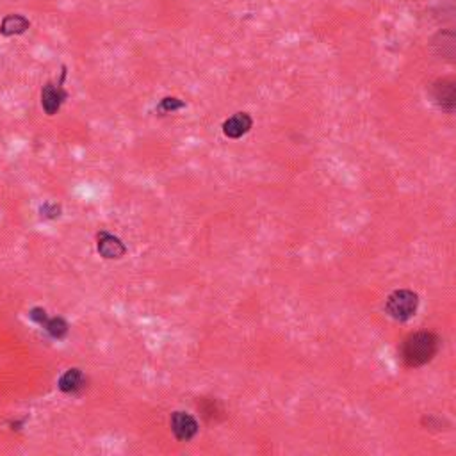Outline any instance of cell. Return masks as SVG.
I'll return each mask as SVG.
<instances>
[{"label": "cell", "instance_id": "6da1fadb", "mask_svg": "<svg viewBox=\"0 0 456 456\" xmlns=\"http://www.w3.org/2000/svg\"><path fill=\"white\" fill-rule=\"evenodd\" d=\"M438 351V338L431 331H417L405 338L401 357L408 367H421L428 364Z\"/></svg>", "mask_w": 456, "mask_h": 456}, {"label": "cell", "instance_id": "30bf717a", "mask_svg": "<svg viewBox=\"0 0 456 456\" xmlns=\"http://www.w3.org/2000/svg\"><path fill=\"white\" fill-rule=\"evenodd\" d=\"M57 387H59L61 392H65V394H77V392H80L86 387V376H84V373L80 369H68V371L59 378Z\"/></svg>", "mask_w": 456, "mask_h": 456}, {"label": "cell", "instance_id": "9a60e30c", "mask_svg": "<svg viewBox=\"0 0 456 456\" xmlns=\"http://www.w3.org/2000/svg\"><path fill=\"white\" fill-rule=\"evenodd\" d=\"M11 426H13V430H20V428L23 426V421H13Z\"/></svg>", "mask_w": 456, "mask_h": 456}, {"label": "cell", "instance_id": "8fae6325", "mask_svg": "<svg viewBox=\"0 0 456 456\" xmlns=\"http://www.w3.org/2000/svg\"><path fill=\"white\" fill-rule=\"evenodd\" d=\"M43 328L46 330V334L52 338H65L68 335V323L63 317H49L46 323L43 324Z\"/></svg>", "mask_w": 456, "mask_h": 456}, {"label": "cell", "instance_id": "3957f363", "mask_svg": "<svg viewBox=\"0 0 456 456\" xmlns=\"http://www.w3.org/2000/svg\"><path fill=\"white\" fill-rule=\"evenodd\" d=\"M66 79V66H63V73L59 82H46L42 88V107L49 116H53L61 110L63 103L68 100V91L63 88Z\"/></svg>", "mask_w": 456, "mask_h": 456}, {"label": "cell", "instance_id": "7a4b0ae2", "mask_svg": "<svg viewBox=\"0 0 456 456\" xmlns=\"http://www.w3.org/2000/svg\"><path fill=\"white\" fill-rule=\"evenodd\" d=\"M419 307V296L414 291L399 289L394 291L391 296L387 298V308L388 316L395 321H408L410 317L415 316Z\"/></svg>", "mask_w": 456, "mask_h": 456}, {"label": "cell", "instance_id": "5b68a950", "mask_svg": "<svg viewBox=\"0 0 456 456\" xmlns=\"http://www.w3.org/2000/svg\"><path fill=\"white\" fill-rule=\"evenodd\" d=\"M171 430H173L177 441L189 442L196 437L198 422L193 415L186 414V412H175L171 415Z\"/></svg>", "mask_w": 456, "mask_h": 456}, {"label": "cell", "instance_id": "9c48e42d", "mask_svg": "<svg viewBox=\"0 0 456 456\" xmlns=\"http://www.w3.org/2000/svg\"><path fill=\"white\" fill-rule=\"evenodd\" d=\"M431 46H433L437 56L452 61V59H455V50H456L455 32H452L451 29H442V31L437 32L435 38L431 39Z\"/></svg>", "mask_w": 456, "mask_h": 456}, {"label": "cell", "instance_id": "52a82bcc", "mask_svg": "<svg viewBox=\"0 0 456 456\" xmlns=\"http://www.w3.org/2000/svg\"><path fill=\"white\" fill-rule=\"evenodd\" d=\"M253 127V118L248 113H236L223 123V134L228 139H239L246 136Z\"/></svg>", "mask_w": 456, "mask_h": 456}, {"label": "cell", "instance_id": "277c9868", "mask_svg": "<svg viewBox=\"0 0 456 456\" xmlns=\"http://www.w3.org/2000/svg\"><path fill=\"white\" fill-rule=\"evenodd\" d=\"M431 99L438 109L455 113L456 109V82L452 79H438L431 84Z\"/></svg>", "mask_w": 456, "mask_h": 456}, {"label": "cell", "instance_id": "7c38bea8", "mask_svg": "<svg viewBox=\"0 0 456 456\" xmlns=\"http://www.w3.org/2000/svg\"><path fill=\"white\" fill-rule=\"evenodd\" d=\"M186 107V102H182L177 96H164L163 100L159 102V106L156 107V110L159 114H170V113H177V110L184 109Z\"/></svg>", "mask_w": 456, "mask_h": 456}, {"label": "cell", "instance_id": "8992f818", "mask_svg": "<svg viewBox=\"0 0 456 456\" xmlns=\"http://www.w3.org/2000/svg\"><path fill=\"white\" fill-rule=\"evenodd\" d=\"M96 248H99V253L102 255L103 259H122L127 253V246L123 244V241L120 237L113 236L109 232H100L96 236Z\"/></svg>", "mask_w": 456, "mask_h": 456}, {"label": "cell", "instance_id": "5bb4252c", "mask_svg": "<svg viewBox=\"0 0 456 456\" xmlns=\"http://www.w3.org/2000/svg\"><path fill=\"white\" fill-rule=\"evenodd\" d=\"M29 317H31L34 323H38L39 327H43V324L46 323V319H49V316H46V310L42 307H34L31 312H29Z\"/></svg>", "mask_w": 456, "mask_h": 456}, {"label": "cell", "instance_id": "ba28073f", "mask_svg": "<svg viewBox=\"0 0 456 456\" xmlns=\"http://www.w3.org/2000/svg\"><path fill=\"white\" fill-rule=\"evenodd\" d=\"M31 29V20L27 16L18 15H6L0 22V34L6 36V38H11V36H22L25 34L27 31Z\"/></svg>", "mask_w": 456, "mask_h": 456}, {"label": "cell", "instance_id": "4fadbf2b", "mask_svg": "<svg viewBox=\"0 0 456 456\" xmlns=\"http://www.w3.org/2000/svg\"><path fill=\"white\" fill-rule=\"evenodd\" d=\"M39 213H42L43 217H49V220H56V217L61 216V207L56 205V203H45V205H42Z\"/></svg>", "mask_w": 456, "mask_h": 456}]
</instances>
